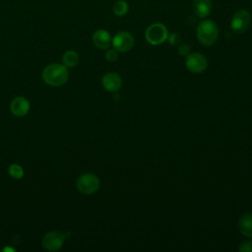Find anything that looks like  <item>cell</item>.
<instances>
[{
  "label": "cell",
  "instance_id": "6da1fadb",
  "mask_svg": "<svg viewBox=\"0 0 252 252\" xmlns=\"http://www.w3.org/2000/svg\"><path fill=\"white\" fill-rule=\"evenodd\" d=\"M69 77L68 70L63 64H50L42 72L43 81L51 87L64 85Z\"/></svg>",
  "mask_w": 252,
  "mask_h": 252
},
{
  "label": "cell",
  "instance_id": "7a4b0ae2",
  "mask_svg": "<svg viewBox=\"0 0 252 252\" xmlns=\"http://www.w3.org/2000/svg\"><path fill=\"white\" fill-rule=\"evenodd\" d=\"M219 37V29L212 20L202 21L197 27V38L204 46L213 45Z\"/></svg>",
  "mask_w": 252,
  "mask_h": 252
},
{
  "label": "cell",
  "instance_id": "3957f363",
  "mask_svg": "<svg viewBox=\"0 0 252 252\" xmlns=\"http://www.w3.org/2000/svg\"><path fill=\"white\" fill-rule=\"evenodd\" d=\"M167 29L161 23H154L150 25L145 32L146 40L151 45H159L163 43L167 39Z\"/></svg>",
  "mask_w": 252,
  "mask_h": 252
},
{
  "label": "cell",
  "instance_id": "277c9868",
  "mask_svg": "<svg viewBox=\"0 0 252 252\" xmlns=\"http://www.w3.org/2000/svg\"><path fill=\"white\" fill-rule=\"evenodd\" d=\"M99 178L95 174L91 172H87L80 175L76 181L77 189L81 193L86 195H90L96 192L99 188Z\"/></svg>",
  "mask_w": 252,
  "mask_h": 252
},
{
  "label": "cell",
  "instance_id": "5b68a950",
  "mask_svg": "<svg viewBox=\"0 0 252 252\" xmlns=\"http://www.w3.org/2000/svg\"><path fill=\"white\" fill-rule=\"evenodd\" d=\"M251 23V15L245 9L237 10L231 18L230 21V29L233 32L237 34H241L245 32Z\"/></svg>",
  "mask_w": 252,
  "mask_h": 252
},
{
  "label": "cell",
  "instance_id": "8992f818",
  "mask_svg": "<svg viewBox=\"0 0 252 252\" xmlns=\"http://www.w3.org/2000/svg\"><path fill=\"white\" fill-rule=\"evenodd\" d=\"M186 68L194 74L203 73L208 67V60L205 55L199 52L189 53L185 60Z\"/></svg>",
  "mask_w": 252,
  "mask_h": 252
},
{
  "label": "cell",
  "instance_id": "52a82bcc",
  "mask_svg": "<svg viewBox=\"0 0 252 252\" xmlns=\"http://www.w3.org/2000/svg\"><path fill=\"white\" fill-rule=\"evenodd\" d=\"M134 43L135 40L133 35L126 31L117 32L111 39V44L113 48L119 52H127L131 50L134 46Z\"/></svg>",
  "mask_w": 252,
  "mask_h": 252
},
{
  "label": "cell",
  "instance_id": "ba28073f",
  "mask_svg": "<svg viewBox=\"0 0 252 252\" xmlns=\"http://www.w3.org/2000/svg\"><path fill=\"white\" fill-rule=\"evenodd\" d=\"M64 234L59 231H49L42 238V246L47 251H57L64 243Z\"/></svg>",
  "mask_w": 252,
  "mask_h": 252
},
{
  "label": "cell",
  "instance_id": "9c48e42d",
  "mask_svg": "<svg viewBox=\"0 0 252 252\" xmlns=\"http://www.w3.org/2000/svg\"><path fill=\"white\" fill-rule=\"evenodd\" d=\"M101 85L107 92L115 93L121 89L122 79L119 74L115 72H108L103 75L101 79Z\"/></svg>",
  "mask_w": 252,
  "mask_h": 252
},
{
  "label": "cell",
  "instance_id": "30bf717a",
  "mask_svg": "<svg viewBox=\"0 0 252 252\" xmlns=\"http://www.w3.org/2000/svg\"><path fill=\"white\" fill-rule=\"evenodd\" d=\"M111 39L110 33L102 29L96 30L92 36L94 45L99 49H107L111 44Z\"/></svg>",
  "mask_w": 252,
  "mask_h": 252
},
{
  "label": "cell",
  "instance_id": "8fae6325",
  "mask_svg": "<svg viewBox=\"0 0 252 252\" xmlns=\"http://www.w3.org/2000/svg\"><path fill=\"white\" fill-rule=\"evenodd\" d=\"M10 109L15 116H25L30 110V102L24 96L15 97L10 104Z\"/></svg>",
  "mask_w": 252,
  "mask_h": 252
},
{
  "label": "cell",
  "instance_id": "7c38bea8",
  "mask_svg": "<svg viewBox=\"0 0 252 252\" xmlns=\"http://www.w3.org/2000/svg\"><path fill=\"white\" fill-rule=\"evenodd\" d=\"M212 0H194L193 10L197 17L206 18L212 11Z\"/></svg>",
  "mask_w": 252,
  "mask_h": 252
},
{
  "label": "cell",
  "instance_id": "4fadbf2b",
  "mask_svg": "<svg viewBox=\"0 0 252 252\" xmlns=\"http://www.w3.org/2000/svg\"><path fill=\"white\" fill-rule=\"evenodd\" d=\"M238 229L243 236L252 238V213H246L240 217Z\"/></svg>",
  "mask_w": 252,
  "mask_h": 252
},
{
  "label": "cell",
  "instance_id": "5bb4252c",
  "mask_svg": "<svg viewBox=\"0 0 252 252\" xmlns=\"http://www.w3.org/2000/svg\"><path fill=\"white\" fill-rule=\"evenodd\" d=\"M62 61L66 67H75L79 63V55L74 50H68L63 54Z\"/></svg>",
  "mask_w": 252,
  "mask_h": 252
},
{
  "label": "cell",
  "instance_id": "9a60e30c",
  "mask_svg": "<svg viewBox=\"0 0 252 252\" xmlns=\"http://www.w3.org/2000/svg\"><path fill=\"white\" fill-rule=\"evenodd\" d=\"M128 9H129L128 3L125 0L116 1L112 7V11H113L114 15H116L118 17L126 15L128 12Z\"/></svg>",
  "mask_w": 252,
  "mask_h": 252
},
{
  "label": "cell",
  "instance_id": "2e32d148",
  "mask_svg": "<svg viewBox=\"0 0 252 252\" xmlns=\"http://www.w3.org/2000/svg\"><path fill=\"white\" fill-rule=\"evenodd\" d=\"M8 173L11 177H13L15 179H21L24 176L23 168L21 167V165H19L17 163H12L8 167Z\"/></svg>",
  "mask_w": 252,
  "mask_h": 252
},
{
  "label": "cell",
  "instance_id": "e0dca14e",
  "mask_svg": "<svg viewBox=\"0 0 252 252\" xmlns=\"http://www.w3.org/2000/svg\"><path fill=\"white\" fill-rule=\"evenodd\" d=\"M118 58V51L116 49H108L105 52V59L109 62H114Z\"/></svg>",
  "mask_w": 252,
  "mask_h": 252
},
{
  "label": "cell",
  "instance_id": "ac0fdd59",
  "mask_svg": "<svg viewBox=\"0 0 252 252\" xmlns=\"http://www.w3.org/2000/svg\"><path fill=\"white\" fill-rule=\"evenodd\" d=\"M238 251L239 252H252V241H250V240L243 241L241 244H239Z\"/></svg>",
  "mask_w": 252,
  "mask_h": 252
},
{
  "label": "cell",
  "instance_id": "d6986e66",
  "mask_svg": "<svg viewBox=\"0 0 252 252\" xmlns=\"http://www.w3.org/2000/svg\"><path fill=\"white\" fill-rule=\"evenodd\" d=\"M178 53H179L181 56H187V55L190 53V47H189V45L186 44V43L180 44L179 47H178Z\"/></svg>",
  "mask_w": 252,
  "mask_h": 252
},
{
  "label": "cell",
  "instance_id": "ffe728a7",
  "mask_svg": "<svg viewBox=\"0 0 252 252\" xmlns=\"http://www.w3.org/2000/svg\"><path fill=\"white\" fill-rule=\"evenodd\" d=\"M167 39H168L169 43H170V44H172V45L176 44V43L179 41V37H178V34H177V33H175V32H172V33L168 34V36H167Z\"/></svg>",
  "mask_w": 252,
  "mask_h": 252
},
{
  "label": "cell",
  "instance_id": "44dd1931",
  "mask_svg": "<svg viewBox=\"0 0 252 252\" xmlns=\"http://www.w3.org/2000/svg\"><path fill=\"white\" fill-rule=\"evenodd\" d=\"M2 251H4V252H5V251H12V252H13L14 249H13V248H10V247H5V248L2 249Z\"/></svg>",
  "mask_w": 252,
  "mask_h": 252
}]
</instances>
